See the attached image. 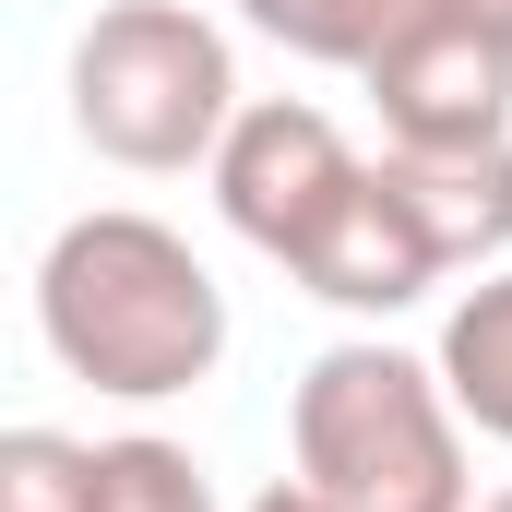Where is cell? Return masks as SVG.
I'll list each match as a JSON object with an SVG mask.
<instances>
[{"label":"cell","mask_w":512,"mask_h":512,"mask_svg":"<svg viewBox=\"0 0 512 512\" xmlns=\"http://www.w3.org/2000/svg\"><path fill=\"white\" fill-rule=\"evenodd\" d=\"M489 12H501V24H512V0H489Z\"/></svg>","instance_id":"cell-14"},{"label":"cell","mask_w":512,"mask_h":512,"mask_svg":"<svg viewBox=\"0 0 512 512\" xmlns=\"http://www.w3.org/2000/svg\"><path fill=\"white\" fill-rule=\"evenodd\" d=\"M429 358H441L453 405H465V429L512 453V262H489V274H465V286H453V310H441Z\"/></svg>","instance_id":"cell-8"},{"label":"cell","mask_w":512,"mask_h":512,"mask_svg":"<svg viewBox=\"0 0 512 512\" xmlns=\"http://www.w3.org/2000/svg\"><path fill=\"white\" fill-rule=\"evenodd\" d=\"M84 512H227L215 501V465L167 429H120V441H84Z\"/></svg>","instance_id":"cell-9"},{"label":"cell","mask_w":512,"mask_h":512,"mask_svg":"<svg viewBox=\"0 0 512 512\" xmlns=\"http://www.w3.org/2000/svg\"><path fill=\"white\" fill-rule=\"evenodd\" d=\"M358 167H370V155L322 120L310 96H251V108L227 120V143H215L203 179H215V215H227L262 262H298L310 227L358 191Z\"/></svg>","instance_id":"cell-4"},{"label":"cell","mask_w":512,"mask_h":512,"mask_svg":"<svg viewBox=\"0 0 512 512\" xmlns=\"http://www.w3.org/2000/svg\"><path fill=\"white\" fill-rule=\"evenodd\" d=\"M382 143H501L512 131V24L489 0H441L358 72Z\"/></svg>","instance_id":"cell-5"},{"label":"cell","mask_w":512,"mask_h":512,"mask_svg":"<svg viewBox=\"0 0 512 512\" xmlns=\"http://www.w3.org/2000/svg\"><path fill=\"white\" fill-rule=\"evenodd\" d=\"M417 12H441V0H239L251 36H274L286 60H322V72H370Z\"/></svg>","instance_id":"cell-10"},{"label":"cell","mask_w":512,"mask_h":512,"mask_svg":"<svg viewBox=\"0 0 512 512\" xmlns=\"http://www.w3.org/2000/svg\"><path fill=\"white\" fill-rule=\"evenodd\" d=\"M477 512H512V489H489V501H477Z\"/></svg>","instance_id":"cell-13"},{"label":"cell","mask_w":512,"mask_h":512,"mask_svg":"<svg viewBox=\"0 0 512 512\" xmlns=\"http://www.w3.org/2000/svg\"><path fill=\"white\" fill-rule=\"evenodd\" d=\"M36 334L108 405H179L227 370V286L167 215L96 203L36 251Z\"/></svg>","instance_id":"cell-1"},{"label":"cell","mask_w":512,"mask_h":512,"mask_svg":"<svg viewBox=\"0 0 512 512\" xmlns=\"http://www.w3.org/2000/svg\"><path fill=\"white\" fill-rule=\"evenodd\" d=\"M322 310H346V322H393V310H417L429 286H453V262L429 251V227H417V203L393 191V167L370 155L358 167V191L310 227V251L286 262Z\"/></svg>","instance_id":"cell-6"},{"label":"cell","mask_w":512,"mask_h":512,"mask_svg":"<svg viewBox=\"0 0 512 512\" xmlns=\"http://www.w3.org/2000/svg\"><path fill=\"white\" fill-rule=\"evenodd\" d=\"M286 453L334 512H477L465 405L441 382V358H417L393 334H346L298 370Z\"/></svg>","instance_id":"cell-2"},{"label":"cell","mask_w":512,"mask_h":512,"mask_svg":"<svg viewBox=\"0 0 512 512\" xmlns=\"http://www.w3.org/2000/svg\"><path fill=\"white\" fill-rule=\"evenodd\" d=\"M0 512H84V441L12 429L0 441Z\"/></svg>","instance_id":"cell-11"},{"label":"cell","mask_w":512,"mask_h":512,"mask_svg":"<svg viewBox=\"0 0 512 512\" xmlns=\"http://www.w3.org/2000/svg\"><path fill=\"white\" fill-rule=\"evenodd\" d=\"M382 167H393V191L417 203L429 251L453 274L512 262V131L501 143H382Z\"/></svg>","instance_id":"cell-7"},{"label":"cell","mask_w":512,"mask_h":512,"mask_svg":"<svg viewBox=\"0 0 512 512\" xmlns=\"http://www.w3.org/2000/svg\"><path fill=\"white\" fill-rule=\"evenodd\" d=\"M60 84H72V131L131 179L215 167L227 120L251 108L239 96V48H227V24L203 0H108V12H84Z\"/></svg>","instance_id":"cell-3"},{"label":"cell","mask_w":512,"mask_h":512,"mask_svg":"<svg viewBox=\"0 0 512 512\" xmlns=\"http://www.w3.org/2000/svg\"><path fill=\"white\" fill-rule=\"evenodd\" d=\"M239 512H334V501H322L310 477H274V489H251V501H239Z\"/></svg>","instance_id":"cell-12"}]
</instances>
